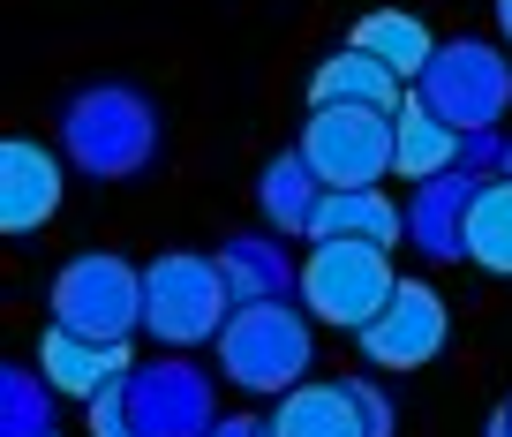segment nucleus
<instances>
[{"mask_svg":"<svg viewBox=\"0 0 512 437\" xmlns=\"http://www.w3.org/2000/svg\"><path fill=\"white\" fill-rule=\"evenodd\" d=\"M61 151L91 181H128L159 159V106L128 83H91L68 98L61 114Z\"/></svg>","mask_w":512,"mask_h":437,"instance_id":"f257e3e1","label":"nucleus"},{"mask_svg":"<svg viewBox=\"0 0 512 437\" xmlns=\"http://www.w3.org/2000/svg\"><path fill=\"white\" fill-rule=\"evenodd\" d=\"M226 317H234V287H226L219 257L174 249V257L144 264V332L159 347H204L226 332Z\"/></svg>","mask_w":512,"mask_h":437,"instance_id":"f03ea898","label":"nucleus"},{"mask_svg":"<svg viewBox=\"0 0 512 437\" xmlns=\"http://www.w3.org/2000/svg\"><path fill=\"white\" fill-rule=\"evenodd\" d=\"M309 362H317V340L294 302H249L219 332V370L241 392H294L309 385Z\"/></svg>","mask_w":512,"mask_h":437,"instance_id":"7ed1b4c3","label":"nucleus"},{"mask_svg":"<svg viewBox=\"0 0 512 437\" xmlns=\"http://www.w3.org/2000/svg\"><path fill=\"white\" fill-rule=\"evenodd\" d=\"M53 324L83 332V340H136L144 332V272L113 249H91V257H68L53 272L46 294Z\"/></svg>","mask_w":512,"mask_h":437,"instance_id":"20e7f679","label":"nucleus"},{"mask_svg":"<svg viewBox=\"0 0 512 437\" xmlns=\"http://www.w3.org/2000/svg\"><path fill=\"white\" fill-rule=\"evenodd\" d=\"M415 98L430 106L437 121H452V129H497L512 106V61L490 46V38H445L437 46V61L415 76Z\"/></svg>","mask_w":512,"mask_h":437,"instance_id":"39448f33","label":"nucleus"},{"mask_svg":"<svg viewBox=\"0 0 512 437\" xmlns=\"http://www.w3.org/2000/svg\"><path fill=\"white\" fill-rule=\"evenodd\" d=\"M400 272H392V249L377 242H309L302 257V302L317 324H339V332H362L384 302H392Z\"/></svg>","mask_w":512,"mask_h":437,"instance_id":"423d86ee","label":"nucleus"},{"mask_svg":"<svg viewBox=\"0 0 512 437\" xmlns=\"http://www.w3.org/2000/svg\"><path fill=\"white\" fill-rule=\"evenodd\" d=\"M302 151L324 174V189H377V181H392V114H377V106H309Z\"/></svg>","mask_w":512,"mask_h":437,"instance_id":"0eeeda50","label":"nucleus"},{"mask_svg":"<svg viewBox=\"0 0 512 437\" xmlns=\"http://www.w3.org/2000/svg\"><path fill=\"white\" fill-rule=\"evenodd\" d=\"M445 332H452L445 294H437L430 279H400V287H392V302H384L377 317L354 332V340H362L369 370H422V362H437Z\"/></svg>","mask_w":512,"mask_h":437,"instance_id":"6e6552de","label":"nucleus"},{"mask_svg":"<svg viewBox=\"0 0 512 437\" xmlns=\"http://www.w3.org/2000/svg\"><path fill=\"white\" fill-rule=\"evenodd\" d=\"M128 415L136 437H211L219 430V400L196 362H136L128 370Z\"/></svg>","mask_w":512,"mask_h":437,"instance_id":"1a4fd4ad","label":"nucleus"},{"mask_svg":"<svg viewBox=\"0 0 512 437\" xmlns=\"http://www.w3.org/2000/svg\"><path fill=\"white\" fill-rule=\"evenodd\" d=\"M490 174H467V166H445L437 181H415L407 196V242L430 264H460L467 257V211H475V189Z\"/></svg>","mask_w":512,"mask_h":437,"instance_id":"9d476101","label":"nucleus"},{"mask_svg":"<svg viewBox=\"0 0 512 437\" xmlns=\"http://www.w3.org/2000/svg\"><path fill=\"white\" fill-rule=\"evenodd\" d=\"M61 151L31 144V136H8L0 144V227L8 234H38L61 211Z\"/></svg>","mask_w":512,"mask_h":437,"instance_id":"9b49d317","label":"nucleus"},{"mask_svg":"<svg viewBox=\"0 0 512 437\" xmlns=\"http://www.w3.org/2000/svg\"><path fill=\"white\" fill-rule=\"evenodd\" d=\"M264 437H369V407H362V385L339 377H309V385L279 392V407L264 415Z\"/></svg>","mask_w":512,"mask_h":437,"instance_id":"f8f14e48","label":"nucleus"},{"mask_svg":"<svg viewBox=\"0 0 512 437\" xmlns=\"http://www.w3.org/2000/svg\"><path fill=\"white\" fill-rule=\"evenodd\" d=\"M219 272H226V287H234V309L302 294V264L287 257V234H226Z\"/></svg>","mask_w":512,"mask_h":437,"instance_id":"ddd939ff","label":"nucleus"},{"mask_svg":"<svg viewBox=\"0 0 512 437\" xmlns=\"http://www.w3.org/2000/svg\"><path fill=\"white\" fill-rule=\"evenodd\" d=\"M38 370L53 377V392L98 400L113 377L136 370V355H128V340H83V332H68V324H53L46 340H38Z\"/></svg>","mask_w":512,"mask_h":437,"instance_id":"4468645a","label":"nucleus"},{"mask_svg":"<svg viewBox=\"0 0 512 437\" xmlns=\"http://www.w3.org/2000/svg\"><path fill=\"white\" fill-rule=\"evenodd\" d=\"M407 234V211L392 204L384 189H324L317 219H309V242H377V249H400Z\"/></svg>","mask_w":512,"mask_h":437,"instance_id":"2eb2a0df","label":"nucleus"},{"mask_svg":"<svg viewBox=\"0 0 512 437\" xmlns=\"http://www.w3.org/2000/svg\"><path fill=\"white\" fill-rule=\"evenodd\" d=\"M309 106H377V114H400L407 91L377 53L339 46L332 61H317V76H309Z\"/></svg>","mask_w":512,"mask_h":437,"instance_id":"dca6fc26","label":"nucleus"},{"mask_svg":"<svg viewBox=\"0 0 512 437\" xmlns=\"http://www.w3.org/2000/svg\"><path fill=\"white\" fill-rule=\"evenodd\" d=\"M256 204H264V219H272V234H302L309 242V219H317L324 204V174L309 166V151H279V159H264V174H256Z\"/></svg>","mask_w":512,"mask_h":437,"instance_id":"f3484780","label":"nucleus"},{"mask_svg":"<svg viewBox=\"0 0 512 437\" xmlns=\"http://www.w3.org/2000/svg\"><path fill=\"white\" fill-rule=\"evenodd\" d=\"M445 166H460V129L437 121L422 98H407L392 114V174L400 181H437Z\"/></svg>","mask_w":512,"mask_h":437,"instance_id":"a211bd4d","label":"nucleus"},{"mask_svg":"<svg viewBox=\"0 0 512 437\" xmlns=\"http://www.w3.org/2000/svg\"><path fill=\"white\" fill-rule=\"evenodd\" d=\"M347 46L377 53V61L392 68L400 83H415L422 68L437 61V38H430V23H422V16H400V8H377V16H362V23H354V38H347Z\"/></svg>","mask_w":512,"mask_h":437,"instance_id":"6ab92c4d","label":"nucleus"},{"mask_svg":"<svg viewBox=\"0 0 512 437\" xmlns=\"http://www.w3.org/2000/svg\"><path fill=\"white\" fill-rule=\"evenodd\" d=\"M467 264L512 279V174H490L467 211Z\"/></svg>","mask_w":512,"mask_h":437,"instance_id":"aec40b11","label":"nucleus"},{"mask_svg":"<svg viewBox=\"0 0 512 437\" xmlns=\"http://www.w3.org/2000/svg\"><path fill=\"white\" fill-rule=\"evenodd\" d=\"M0 437H61L53 430V377L31 362L0 370Z\"/></svg>","mask_w":512,"mask_h":437,"instance_id":"412c9836","label":"nucleus"},{"mask_svg":"<svg viewBox=\"0 0 512 437\" xmlns=\"http://www.w3.org/2000/svg\"><path fill=\"white\" fill-rule=\"evenodd\" d=\"M91 437H136V415H128V377H113L91 400Z\"/></svg>","mask_w":512,"mask_h":437,"instance_id":"4be33fe9","label":"nucleus"},{"mask_svg":"<svg viewBox=\"0 0 512 437\" xmlns=\"http://www.w3.org/2000/svg\"><path fill=\"white\" fill-rule=\"evenodd\" d=\"M362 385V407H369V437H392V407H384V392L369 385V377H354Z\"/></svg>","mask_w":512,"mask_h":437,"instance_id":"5701e85b","label":"nucleus"},{"mask_svg":"<svg viewBox=\"0 0 512 437\" xmlns=\"http://www.w3.org/2000/svg\"><path fill=\"white\" fill-rule=\"evenodd\" d=\"M211 437H264V415H219Z\"/></svg>","mask_w":512,"mask_h":437,"instance_id":"b1692460","label":"nucleus"},{"mask_svg":"<svg viewBox=\"0 0 512 437\" xmlns=\"http://www.w3.org/2000/svg\"><path fill=\"white\" fill-rule=\"evenodd\" d=\"M490 437H512V400H505V407L490 415Z\"/></svg>","mask_w":512,"mask_h":437,"instance_id":"393cba45","label":"nucleus"},{"mask_svg":"<svg viewBox=\"0 0 512 437\" xmlns=\"http://www.w3.org/2000/svg\"><path fill=\"white\" fill-rule=\"evenodd\" d=\"M497 31H505V46H512V0H497Z\"/></svg>","mask_w":512,"mask_h":437,"instance_id":"a878e982","label":"nucleus"},{"mask_svg":"<svg viewBox=\"0 0 512 437\" xmlns=\"http://www.w3.org/2000/svg\"><path fill=\"white\" fill-rule=\"evenodd\" d=\"M505 174H512V144H505Z\"/></svg>","mask_w":512,"mask_h":437,"instance_id":"bb28decb","label":"nucleus"}]
</instances>
